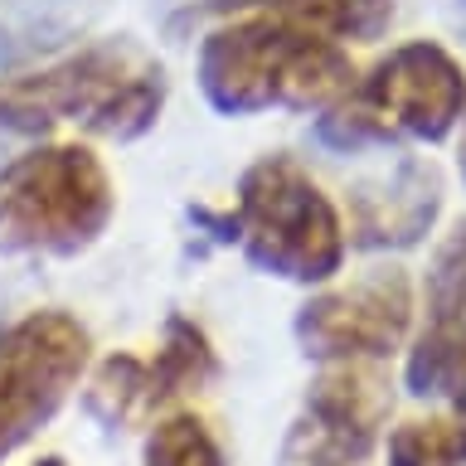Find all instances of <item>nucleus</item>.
Returning <instances> with one entry per match:
<instances>
[{"label":"nucleus","instance_id":"nucleus-1","mask_svg":"<svg viewBox=\"0 0 466 466\" xmlns=\"http://www.w3.org/2000/svg\"><path fill=\"white\" fill-rule=\"evenodd\" d=\"M175 25H199L195 87L218 116H258L272 107L316 116L360 83V64L345 44L272 10L199 0Z\"/></svg>","mask_w":466,"mask_h":466},{"label":"nucleus","instance_id":"nucleus-2","mask_svg":"<svg viewBox=\"0 0 466 466\" xmlns=\"http://www.w3.org/2000/svg\"><path fill=\"white\" fill-rule=\"evenodd\" d=\"M170 97V78L146 44L127 35L93 39L54 64L0 73V137L49 141L58 127H78L93 141L151 137Z\"/></svg>","mask_w":466,"mask_h":466},{"label":"nucleus","instance_id":"nucleus-3","mask_svg":"<svg viewBox=\"0 0 466 466\" xmlns=\"http://www.w3.org/2000/svg\"><path fill=\"white\" fill-rule=\"evenodd\" d=\"M228 214H233V248L262 277L316 291L345 272L350 258L345 214L301 156L268 151L253 166H243Z\"/></svg>","mask_w":466,"mask_h":466},{"label":"nucleus","instance_id":"nucleus-4","mask_svg":"<svg viewBox=\"0 0 466 466\" xmlns=\"http://www.w3.org/2000/svg\"><path fill=\"white\" fill-rule=\"evenodd\" d=\"M116 214V180L93 141H29L0 166V253L78 258Z\"/></svg>","mask_w":466,"mask_h":466},{"label":"nucleus","instance_id":"nucleus-5","mask_svg":"<svg viewBox=\"0 0 466 466\" xmlns=\"http://www.w3.org/2000/svg\"><path fill=\"white\" fill-rule=\"evenodd\" d=\"M93 350V330L68 306H35L0 326V466L68 408Z\"/></svg>","mask_w":466,"mask_h":466},{"label":"nucleus","instance_id":"nucleus-6","mask_svg":"<svg viewBox=\"0 0 466 466\" xmlns=\"http://www.w3.org/2000/svg\"><path fill=\"white\" fill-rule=\"evenodd\" d=\"M418 330V282L399 262H374L355 277L316 287L291 316L301 355L311 364L399 360Z\"/></svg>","mask_w":466,"mask_h":466},{"label":"nucleus","instance_id":"nucleus-7","mask_svg":"<svg viewBox=\"0 0 466 466\" xmlns=\"http://www.w3.org/2000/svg\"><path fill=\"white\" fill-rule=\"evenodd\" d=\"M393 399H399V379L389 374V364H316L282 437L277 466H370L393 422Z\"/></svg>","mask_w":466,"mask_h":466},{"label":"nucleus","instance_id":"nucleus-8","mask_svg":"<svg viewBox=\"0 0 466 466\" xmlns=\"http://www.w3.org/2000/svg\"><path fill=\"white\" fill-rule=\"evenodd\" d=\"M355 93L399 146H442L466 116V64L442 39H403L360 68Z\"/></svg>","mask_w":466,"mask_h":466},{"label":"nucleus","instance_id":"nucleus-9","mask_svg":"<svg viewBox=\"0 0 466 466\" xmlns=\"http://www.w3.org/2000/svg\"><path fill=\"white\" fill-rule=\"evenodd\" d=\"M442 170L428 156L393 151L389 166L345 189V233L360 253H408L432 238L442 218Z\"/></svg>","mask_w":466,"mask_h":466},{"label":"nucleus","instance_id":"nucleus-10","mask_svg":"<svg viewBox=\"0 0 466 466\" xmlns=\"http://www.w3.org/2000/svg\"><path fill=\"white\" fill-rule=\"evenodd\" d=\"M83 408L97 428L107 432H131V428H151L166 413L156 399V379H151V360L137 350H107L87 364L83 374Z\"/></svg>","mask_w":466,"mask_h":466},{"label":"nucleus","instance_id":"nucleus-11","mask_svg":"<svg viewBox=\"0 0 466 466\" xmlns=\"http://www.w3.org/2000/svg\"><path fill=\"white\" fill-rule=\"evenodd\" d=\"M146 360H151L156 399H160L166 413L170 408H189L199 393H209L218 379H224V360H218L214 335L185 311H170L166 320H160L156 350Z\"/></svg>","mask_w":466,"mask_h":466},{"label":"nucleus","instance_id":"nucleus-12","mask_svg":"<svg viewBox=\"0 0 466 466\" xmlns=\"http://www.w3.org/2000/svg\"><path fill=\"white\" fill-rule=\"evenodd\" d=\"M224 5L272 10V15H282V20H291V25L316 29V35L345 44V49L384 39L389 25H393V0H224Z\"/></svg>","mask_w":466,"mask_h":466},{"label":"nucleus","instance_id":"nucleus-13","mask_svg":"<svg viewBox=\"0 0 466 466\" xmlns=\"http://www.w3.org/2000/svg\"><path fill=\"white\" fill-rule=\"evenodd\" d=\"M384 466H466V413H413L393 422L379 442Z\"/></svg>","mask_w":466,"mask_h":466},{"label":"nucleus","instance_id":"nucleus-14","mask_svg":"<svg viewBox=\"0 0 466 466\" xmlns=\"http://www.w3.org/2000/svg\"><path fill=\"white\" fill-rule=\"evenodd\" d=\"M418 326L466 330V218L437 238L418 277Z\"/></svg>","mask_w":466,"mask_h":466},{"label":"nucleus","instance_id":"nucleus-15","mask_svg":"<svg viewBox=\"0 0 466 466\" xmlns=\"http://www.w3.org/2000/svg\"><path fill=\"white\" fill-rule=\"evenodd\" d=\"M141 466H228V451H224L218 428L189 403V408L160 413L146 428Z\"/></svg>","mask_w":466,"mask_h":466},{"label":"nucleus","instance_id":"nucleus-16","mask_svg":"<svg viewBox=\"0 0 466 466\" xmlns=\"http://www.w3.org/2000/svg\"><path fill=\"white\" fill-rule=\"evenodd\" d=\"M311 137L335 156H374V151H403L393 141V131L374 116V107L360 93H345L340 102H330L326 112L311 116Z\"/></svg>","mask_w":466,"mask_h":466},{"label":"nucleus","instance_id":"nucleus-17","mask_svg":"<svg viewBox=\"0 0 466 466\" xmlns=\"http://www.w3.org/2000/svg\"><path fill=\"white\" fill-rule=\"evenodd\" d=\"M457 175L466 185V116H461V131H457Z\"/></svg>","mask_w":466,"mask_h":466},{"label":"nucleus","instance_id":"nucleus-18","mask_svg":"<svg viewBox=\"0 0 466 466\" xmlns=\"http://www.w3.org/2000/svg\"><path fill=\"white\" fill-rule=\"evenodd\" d=\"M29 466H68V461H64V457H54V451H49V457H35Z\"/></svg>","mask_w":466,"mask_h":466},{"label":"nucleus","instance_id":"nucleus-19","mask_svg":"<svg viewBox=\"0 0 466 466\" xmlns=\"http://www.w3.org/2000/svg\"><path fill=\"white\" fill-rule=\"evenodd\" d=\"M447 408H457V413H466V384H461V389H457V399H451V403H447Z\"/></svg>","mask_w":466,"mask_h":466}]
</instances>
